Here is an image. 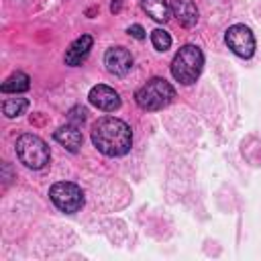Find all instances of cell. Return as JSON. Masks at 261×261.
<instances>
[{"label": "cell", "instance_id": "obj_1", "mask_svg": "<svg viewBox=\"0 0 261 261\" xmlns=\"http://www.w3.org/2000/svg\"><path fill=\"white\" fill-rule=\"evenodd\" d=\"M92 143L106 157H122L130 151V126L114 116H102L92 124Z\"/></svg>", "mask_w": 261, "mask_h": 261}, {"label": "cell", "instance_id": "obj_14", "mask_svg": "<svg viewBox=\"0 0 261 261\" xmlns=\"http://www.w3.org/2000/svg\"><path fill=\"white\" fill-rule=\"evenodd\" d=\"M29 108V100L27 98H6L4 104H2V112L6 118H16L20 114H24Z\"/></svg>", "mask_w": 261, "mask_h": 261}, {"label": "cell", "instance_id": "obj_4", "mask_svg": "<svg viewBox=\"0 0 261 261\" xmlns=\"http://www.w3.org/2000/svg\"><path fill=\"white\" fill-rule=\"evenodd\" d=\"M16 155L20 163H24L31 169H43L51 157L47 143L39 135H33V133L20 135L16 139Z\"/></svg>", "mask_w": 261, "mask_h": 261}, {"label": "cell", "instance_id": "obj_12", "mask_svg": "<svg viewBox=\"0 0 261 261\" xmlns=\"http://www.w3.org/2000/svg\"><path fill=\"white\" fill-rule=\"evenodd\" d=\"M29 88H31V77L24 71H14L0 86V90L4 94H20V92H27Z\"/></svg>", "mask_w": 261, "mask_h": 261}, {"label": "cell", "instance_id": "obj_17", "mask_svg": "<svg viewBox=\"0 0 261 261\" xmlns=\"http://www.w3.org/2000/svg\"><path fill=\"white\" fill-rule=\"evenodd\" d=\"M126 33H128L130 37H135L137 41H143V39H145V29H143L141 24H130Z\"/></svg>", "mask_w": 261, "mask_h": 261}, {"label": "cell", "instance_id": "obj_13", "mask_svg": "<svg viewBox=\"0 0 261 261\" xmlns=\"http://www.w3.org/2000/svg\"><path fill=\"white\" fill-rule=\"evenodd\" d=\"M143 10L157 22H165L169 18V4L165 0H141Z\"/></svg>", "mask_w": 261, "mask_h": 261}, {"label": "cell", "instance_id": "obj_9", "mask_svg": "<svg viewBox=\"0 0 261 261\" xmlns=\"http://www.w3.org/2000/svg\"><path fill=\"white\" fill-rule=\"evenodd\" d=\"M169 8L173 12V16L177 18V22L186 29L196 27L198 22V6L194 0H171Z\"/></svg>", "mask_w": 261, "mask_h": 261}, {"label": "cell", "instance_id": "obj_8", "mask_svg": "<svg viewBox=\"0 0 261 261\" xmlns=\"http://www.w3.org/2000/svg\"><path fill=\"white\" fill-rule=\"evenodd\" d=\"M104 65L112 75H126L133 67V55L124 47H110L104 55Z\"/></svg>", "mask_w": 261, "mask_h": 261}, {"label": "cell", "instance_id": "obj_16", "mask_svg": "<svg viewBox=\"0 0 261 261\" xmlns=\"http://www.w3.org/2000/svg\"><path fill=\"white\" fill-rule=\"evenodd\" d=\"M86 108L84 106H73L71 110H69V114H67V120H69V124H75V126H80V124H84V120H86Z\"/></svg>", "mask_w": 261, "mask_h": 261}, {"label": "cell", "instance_id": "obj_2", "mask_svg": "<svg viewBox=\"0 0 261 261\" xmlns=\"http://www.w3.org/2000/svg\"><path fill=\"white\" fill-rule=\"evenodd\" d=\"M202 67H204L202 49L196 45H184V47H179V51L175 53V57L171 61V75L179 84L190 86L200 77Z\"/></svg>", "mask_w": 261, "mask_h": 261}, {"label": "cell", "instance_id": "obj_11", "mask_svg": "<svg viewBox=\"0 0 261 261\" xmlns=\"http://www.w3.org/2000/svg\"><path fill=\"white\" fill-rule=\"evenodd\" d=\"M53 137H55V141H57L59 145H63V147H65L67 151H71V153H77L80 147H82V143H84L82 130H80V126H75V124L59 126V128L53 133Z\"/></svg>", "mask_w": 261, "mask_h": 261}, {"label": "cell", "instance_id": "obj_18", "mask_svg": "<svg viewBox=\"0 0 261 261\" xmlns=\"http://www.w3.org/2000/svg\"><path fill=\"white\" fill-rule=\"evenodd\" d=\"M120 2H122V0H114V2L110 4V10H112V12H118V10H120Z\"/></svg>", "mask_w": 261, "mask_h": 261}, {"label": "cell", "instance_id": "obj_15", "mask_svg": "<svg viewBox=\"0 0 261 261\" xmlns=\"http://www.w3.org/2000/svg\"><path fill=\"white\" fill-rule=\"evenodd\" d=\"M151 43H153V47H155L159 53H165V51L171 47V35H169L167 31H163V29H155V31L151 33Z\"/></svg>", "mask_w": 261, "mask_h": 261}, {"label": "cell", "instance_id": "obj_7", "mask_svg": "<svg viewBox=\"0 0 261 261\" xmlns=\"http://www.w3.org/2000/svg\"><path fill=\"white\" fill-rule=\"evenodd\" d=\"M88 100L92 106H96L98 110H104V112H114L120 108V96L116 90H112L110 86H104V84H98L90 90L88 94Z\"/></svg>", "mask_w": 261, "mask_h": 261}, {"label": "cell", "instance_id": "obj_10", "mask_svg": "<svg viewBox=\"0 0 261 261\" xmlns=\"http://www.w3.org/2000/svg\"><path fill=\"white\" fill-rule=\"evenodd\" d=\"M92 43H94V39H92V35H82V37H77L71 45H69V49L65 51V65H71V67H77V65H82V61L88 57V53H90V49H92Z\"/></svg>", "mask_w": 261, "mask_h": 261}, {"label": "cell", "instance_id": "obj_3", "mask_svg": "<svg viewBox=\"0 0 261 261\" xmlns=\"http://www.w3.org/2000/svg\"><path fill=\"white\" fill-rule=\"evenodd\" d=\"M175 98L173 86L163 77H151L135 92V102L143 110H161Z\"/></svg>", "mask_w": 261, "mask_h": 261}, {"label": "cell", "instance_id": "obj_6", "mask_svg": "<svg viewBox=\"0 0 261 261\" xmlns=\"http://www.w3.org/2000/svg\"><path fill=\"white\" fill-rule=\"evenodd\" d=\"M224 41H226L228 49L234 55L243 57V59H249L255 53V37L251 33V29L245 27V24H232V27H228L226 33H224Z\"/></svg>", "mask_w": 261, "mask_h": 261}, {"label": "cell", "instance_id": "obj_5", "mask_svg": "<svg viewBox=\"0 0 261 261\" xmlns=\"http://www.w3.org/2000/svg\"><path fill=\"white\" fill-rule=\"evenodd\" d=\"M51 202L65 214H73L84 206V192L73 181H57L49 190Z\"/></svg>", "mask_w": 261, "mask_h": 261}]
</instances>
